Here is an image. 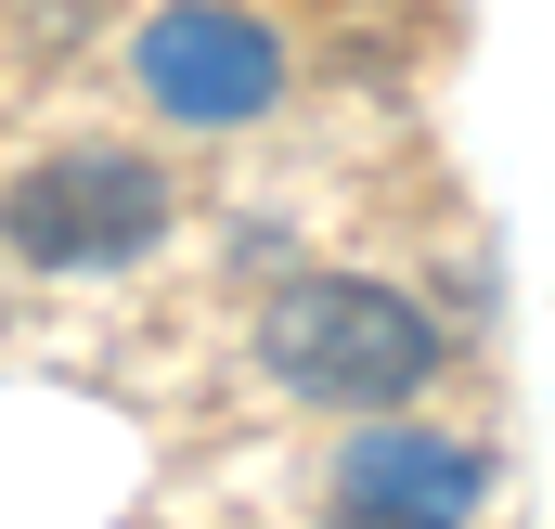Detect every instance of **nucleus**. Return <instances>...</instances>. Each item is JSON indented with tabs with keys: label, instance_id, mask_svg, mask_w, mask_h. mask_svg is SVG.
<instances>
[{
	"label": "nucleus",
	"instance_id": "f03ea898",
	"mask_svg": "<svg viewBox=\"0 0 555 529\" xmlns=\"http://www.w3.org/2000/svg\"><path fill=\"white\" fill-rule=\"evenodd\" d=\"M168 220H181L168 168L155 155H117V142H65V155L13 168V194H0V246L39 259V271H117Z\"/></svg>",
	"mask_w": 555,
	"mask_h": 529
},
{
	"label": "nucleus",
	"instance_id": "f257e3e1",
	"mask_svg": "<svg viewBox=\"0 0 555 529\" xmlns=\"http://www.w3.org/2000/svg\"><path fill=\"white\" fill-rule=\"evenodd\" d=\"M259 375L323 413H388L439 375V323H426V297L375 284V271H297L259 310Z\"/></svg>",
	"mask_w": 555,
	"mask_h": 529
},
{
	"label": "nucleus",
	"instance_id": "7ed1b4c3",
	"mask_svg": "<svg viewBox=\"0 0 555 529\" xmlns=\"http://www.w3.org/2000/svg\"><path fill=\"white\" fill-rule=\"evenodd\" d=\"M130 78L168 130H259L284 104V39L246 0H155L130 39Z\"/></svg>",
	"mask_w": 555,
	"mask_h": 529
},
{
	"label": "nucleus",
	"instance_id": "20e7f679",
	"mask_svg": "<svg viewBox=\"0 0 555 529\" xmlns=\"http://www.w3.org/2000/svg\"><path fill=\"white\" fill-rule=\"evenodd\" d=\"M478 504H491V452H465V439H439V426L375 413V426L336 452V517H362V529H401V517H478Z\"/></svg>",
	"mask_w": 555,
	"mask_h": 529
}]
</instances>
